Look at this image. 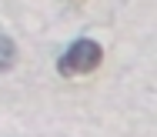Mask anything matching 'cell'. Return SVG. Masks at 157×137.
Segmentation results:
<instances>
[{
	"instance_id": "2",
	"label": "cell",
	"mask_w": 157,
	"mask_h": 137,
	"mask_svg": "<svg viewBox=\"0 0 157 137\" xmlns=\"http://www.w3.org/2000/svg\"><path fill=\"white\" fill-rule=\"evenodd\" d=\"M13 64H17V47L7 34H0V74H7Z\"/></svg>"
},
{
	"instance_id": "1",
	"label": "cell",
	"mask_w": 157,
	"mask_h": 137,
	"mask_svg": "<svg viewBox=\"0 0 157 137\" xmlns=\"http://www.w3.org/2000/svg\"><path fill=\"white\" fill-rule=\"evenodd\" d=\"M100 60H104V50H100V44L84 37V40L70 44V47L60 54V60H57V70H60L63 77H84V74L97 70V64H100Z\"/></svg>"
}]
</instances>
